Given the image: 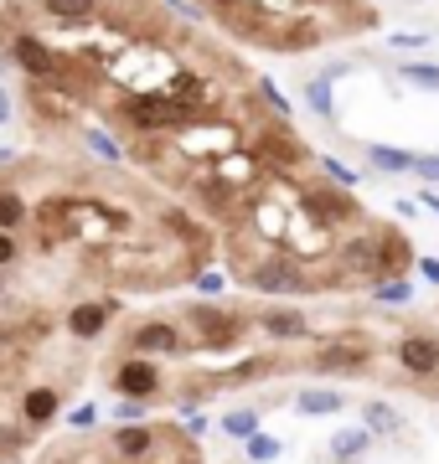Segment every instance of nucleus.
<instances>
[{
	"label": "nucleus",
	"instance_id": "20e7f679",
	"mask_svg": "<svg viewBox=\"0 0 439 464\" xmlns=\"http://www.w3.org/2000/svg\"><path fill=\"white\" fill-rule=\"evenodd\" d=\"M393 362H404V377L424 392H439V335L429 325H408L393 346Z\"/></svg>",
	"mask_w": 439,
	"mask_h": 464
},
{
	"label": "nucleus",
	"instance_id": "6e6552de",
	"mask_svg": "<svg viewBox=\"0 0 439 464\" xmlns=\"http://www.w3.org/2000/svg\"><path fill=\"white\" fill-rule=\"evenodd\" d=\"M367 166L383 176H404V170H414V155L398 145H367Z\"/></svg>",
	"mask_w": 439,
	"mask_h": 464
},
{
	"label": "nucleus",
	"instance_id": "f257e3e1",
	"mask_svg": "<svg viewBox=\"0 0 439 464\" xmlns=\"http://www.w3.org/2000/svg\"><path fill=\"white\" fill-rule=\"evenodd\" d=\"M218 248V227L130 160L0 150V268L26 264L140 299L197 284Z\"/></svg>",
	"mask_w": 439,
	"mask_h": 464
},
{
	"label": "nucleus",
	"instance_id": "4468645a",
	"mask_svg": "<svg viewBox=\"0 0 439 464\" xmlns=\"http://www.w3.org/2000/svg\"><path fill=\"white\" fill-rule=\"evenodd\" d=\"M414 170H419L429 186H439V155H414Z\"/></svg>",
	"mask_w": 439,
	"mask_h": 464
},
{
	"label": "nucleus",
	"instance_id": "aec40b11",
	"mask_svg": "<svg viewBox=\"0 0 439 464\" xmlns=\"http://www.w3.org/2000/svg\"><path fill=\"white\" fill-rule=\"evenodd\" d=\"M419 201L429 207V212H439V191H434V186H429V191H419Z\"/></svg>",
	"mask_w": 439,
	"mask_h": 464
},
{
	"label": "nucleus",
	"instance_id": "412c9836",
	"mask_svg": "<svg viewBox=\"0 0 439 464\" xmlns=\"http://www.w3.org/2000/svg\"><path fill=\"white\" fill-rule=\"evenodd\" d=\"M5 119H11V93L0 88V124H5Z\"/></svg>",
	"mask_w": 439,
	"mask_h": 464
},
{
	"label": "nucleus",
	"instance_id": "4be33fe9",
	"mask_svg": "<svg viewBox=\"0 0 439 464\" xmlns=\"http://www.w3.org/2000/svg\"><path fill=\"white\" fill-rule=\"evenodd\" d=\"M331 5H362V0H331Z\"/></svg>",
	"mask_w": 439,
	"mask_h": 464
},
{
	"label": "nucleus",
	"instance_id": "423d86ee",
	"mask_svg": "<svg viewBox=\"0 0 439 464\" xmlns=\"http://www.w3.org/2000/svg\"><path fill=\"white\" fill-rule=\"evenodd\" d=\"M341 72H346V67H326V72H316V78L305 83V103H310V109H316L321 119L337 114V103H331V83H337Z\"/></svg>",
	"mask_w": 439,
	"mask_h": 464
},
{
	"label": "nucleus",
	"instance_id": "1a4fd4ad",
	"mask_svg": "<svg viewBox=\"0 0 439 464\" xmlns=\"http://www.w3.org/2000/svg\"><path fill=\"white\" fill-rule=\"evenodd\" d=\"M398 78L408 88H424V93H439V63H404L398 67Z\"/></svg>",
	"mask_w": 439,
	"mask_h": 464
},
{
	"label": "nucleus",
	"instance_id": "ddd939ff",
	"mask_svg": "<svg viewBox=\"0 0 439 464\" xmlns=\"http://www.w3.org/2000/svg\"><path fill=\"white\" fill-rule=\"evenodd\" d=\"M243 449H249V459L254 464L279 459V439H274V433H254V439H243Z\"/></svg>",
	"mask_w": 439,
	"mask_h": 464
},
{
	"label": "nucleus",
	"instance_id": "0eeeda50",
	"mask_svg": "<svg viewBox=\"0 0 439 464\" xmlns=\"http://www.w3.org/2000/svg\"><path fill=\"white\" fill-rule=\"evenodd\" d=\"M367 444H372V429L362 423V429H341L337 439H331V459L337 464H352V459H362L367 454Z\"/></svg>",
	"mask_w": 439,
	"mask_h": 464
},
{
	"label": "nucleus",
	"instance_id": "dca6fc26",
	"mask_svg": "<svg viewBox=\"0 0 439 464\" xmlns=\"http://www.w3.org/2000/svg\"><path fill=\"white\" fill-rule=\"evenodd\" d=\"M197 295H212V299L222 295V274H218V268H207L202 279H197Z\"/></svg>",
	"mask_w": 439,
	"mask_h": 464
},
{
	"label": "nucleus",
	"instance_id": "7ed1b4c3",
	"mask_svg": "<svg viewBox=\"0 0 439 464\" xmlns=\"http://www.w3.org/2000/svg\"><path fill=\"white\" fill-rule=\"evenodd\" d=\"M32 464H207L197 433L171 418H135V423H88L47 439Z\"/></svg>",
	"mask_w": 439,
	"mask_h": 464
},
{
	"label": "nucleus",
	"instance_id": "39448f33",
	"mask_svg": "<svg viewBox=\"0 0 439 464\" xmlns=\"http://www.w3.org/2000/svg\"><path fill=\"white\" fill-rule=\"evenodd\" d=\"M295 408L310 413V418H326V413H341L346 398H341L337 387H300V392H295Z\"/></svg>",
	"mask_w": 439,
	"mask_h": 464
},
{
	"label": "nucleus",
	"instance_id": "a211bd4d",
	"mask_svg": "<svg viewBox=\"0 0 439 464\" xmlns=\"http://www.w3.org/2000/svg\"><path fill=\"white\" fill-rule=\"evenodd\" d=\"M388 42H393V47H424V32L419 36H414V32H393Z\"/></svg>",
	"mask_w": 439,
	"mask_h": 464
},
{
	"label": "nucleus",
	"instance_id": "2eb2a0df",
	"mask_svg": "<svg viewBox=\"0 0 439 464\" xmlns=\"http://www.w3.org/2000/svg\"><path fill=\"white\" fill-rule=\"evenodd\" d=\"M321 170L331 176V181H341V186H356V170H352V166H341V160H321Z\"/></svg>",
	"mask_w": 439,
	"mask_h": 464
},
{
	"label": "nucleus",
	"instance_id": "f3484780",
	"mask_svg": "<svg viewBox=\"0 0 439 464\" xmlns=\"http://www.w3.org/2000/svg\"><path fill=\"white\" fill-rule=\"evenodd\" d=\"M88 423H99V413H93V402H83L78 413L68 418V429H88Z\"/></svg>",
	"mask_w": 439,
	"mask_h": 464
},
{
	"label": "nucleus",
	"instance_id": "f8f14e48",
	"mask_svg": "<svg viewBox=\"0 0 439 464\" xmlns=\"http://www.w3.org/2000/svg\"><path fill=\"white\" fill-rule=\"evenodd\" d=\"M408 295H414L408 274H398V279H383L377 289H372V299H377V304H408Z\"/></svg>",
	"mask_w": 439,
	"mask_h": 464
},
{
	"label": "nucleus",
	"instance_id": "9d476101",
	"mask_svg": "<svg viewBox=\"0 0 439 464\" xmlns=\"http://www.w3.org/2000/svg\"><path fill=\"white\" fill-rule=\"evenodd\" d=\"M362 423H367L372 433H404V418L393 413L388 402H367V408H362Z\"/></svg>",
	"mask_w": 439,
	"mask_h": 464
},
{
	"label": "nucleus",
	"instance_id": "f03ea898",
	"mask_svg": "<svg viewBox=\"0 0 439 464\" xmlns=\"http://www.w3.org/2000/svg\"><path fill=\"white\" fill-rule=\"evenodd\" d=\"M124 295L42 268H0V464H26L88 387Z\"/></svg>",
	"mask_w": 439,
	"mask_h": 464
},
{
	"label": "nucleus",
	"instance_id": "6ab92c4d",
	"mask_svg": "<svg viewBox=\"0 0 439 464\" xmlns=\"http://www.w3.org/2000/svg\"><path fill=\"white\" fill-rule=\"evenodd\" d=\"M419 274H424L429 284H439V258H419Z\"/></svg>",
	"mask_w": 439,
	"mask_h": 464
},
{
	"label": "nucleus",
	"instance_id": "9b49d317",
	"mask_svg": "<svg viewBox=\"0 0 439 464\" xmlns=\"http://www.w3.org/2000/svg\"><path fill=\"white\" fill-rule=\"evenodd\" d=\"M222 433H228V439H254L259 408H233V413H222Z\"/></svg>",
	"mask_w": 439,
	"mask_h": 464
}]
</instances>
